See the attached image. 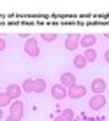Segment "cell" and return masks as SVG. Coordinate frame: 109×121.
<instances>
[{
	"mask_svg": "<svg viewBox=\"0 0 109 121\" xmlns=\"http://www.w3.org/2000/svg\"><path fill=\"white\" fill-rule=\"evenodd\" d=\"M4 49H5V40L0 37V51H4Z\"/></svg>",
	"mask_w": 109,
	"mask_h": 121,
	"instance_id": "ac0fdd59",
	"label": "cell"
},
{
	"mask_svg": "<svg viewBox=\"0 0 109 121\" xmlns=\"http://www.w3.org/2000/svg\"><path fill=\"white\" fill-rule=\"evenodd\" d=\"M7 121H21V119H18V118H14V116H7Z\"/></svg>",
	"mask_w": 109,
	"mask_h": 121,
	"instance_id": "d6986e66",
	"label": "cell"
},
{
	"mask_svg": "<svg viewBox=\"0 0 109 121\" xmlns=\"http://www.w3.org/2000/svg\"><path fill=\"white\" fill-rule=\"evenodd\" d=\"M95 42H97V37L91 35V33H88V35H81V40H79V44H81L83 48H86V49H90Z\"/></svg>",
	"mask_w": 109,
	"mask_h": 121,
	"instance_id": "9c48e42d",
	"label": "cell"
},
{
	"mask_svg": "<svg viewBox=\"0 0 109 121\" xmlns=\"http://www.w3.org/2000/svg\"><path fill=\"white\" fill-rule=\"evenodd\" d=\"M0 119H2V109H0Z\"/></svg>",
	"mask_w": 109,
	"mask_h": 121,
	"instance_id": "7402d4cb",
	"label": "cell"
},
{
	"mask_svg": "<svg viewBox=\"0 0 109 121\" xmlns=\"http://www.w3.org/2000/svg\"><path fill=\"white\" fill-rule=\"evenodd\" d=\"M51 95H53V98L62 100V98L67 97V88H64L62 84H54L53 88H51Z\"/></svg>",
	"mask_w": 109,
	"mask_h": 121,
	"instance_id": "ba28073f",
	"label": "cell"
},
{
	"mask_svg": "<svg viewBox=\"0 0 109 121\" xmlns=\"http://www.w3.org/2000/svg\"><path fill=\"white\" fill-rule=\"evenodd\" d=\"M41 39L46 40V42H54V40H56V33H42Z\"/></svg>",
	"mask_w": 109,
	"mask_h": 121,
	"instance_id": "2e32d148",
	"label": "cell"
},
{
	"mask_svg": "<svg viewBox=\"0 0 109 121\" xmlns=\"http://www.w3.org/2000/svg\"><path fill=\"white\" fill-rule=\"evenodd\" d=\"M83 56H85L86 61H95V60H97V51L90 48V49H86V51L83 53Z\"/></svg>",
	"mask_w": 109,
	"mask_h": 121,
	"instance_id": "5bb4252c",
	"label": "cell"
},
{
	"mask_svg": "<svg viewBox=\"0 0 109 121\" xmlns=\"http://www.w3.org/2000/svg\"><path fill=\"white\" fill-rule=\"evenodd\" d=\"M7 95H9V97L11 98H14V100H18L19 98V95H21V86H18V84H9V86H7Z\"/></svg>",
	"mask_w": 109,
	"mask_h": 121,
	"instance_id": "30bf717a",
	"label": "cell"
},
{
	"mask_svg": "<svg viewBox=\"0 0 109 121\" xmlns=\"http://www.w3.org/2000/svg\"><path fill=\"white\" fill-rule=\"evenodd\" d=\"M60 84L64 86V88H67V90H70L72 86H76V76H74L72 72H64L62 74V77H60Z\"/></svg>",
	"mask_w": 109,
	"mask_h": 121,
	"instance_id": "7a4b0ae2",
	"label": "cell"
},
{
	"mask_svg": "<svg viewBox=\"0 0 109 121\" xmlns=\"http://www.w3.org/2000/svg\"><path fill=\"white\" fill-rule=\"evenodd\" d=\"M79 40H81V35H79V33H70L65 39V48L69 49V51H74L79 46Z\"/></svg>",
	"mask_w": 109,
	"mask_h": 121,
	"instance_id": "277c9868",
	"label": "cell"
},
{
	"mask_svg": "<svg viewBox=\"0 0 109 121\" xmlns=\"http://www.w3.org/2000/svg\"><path fill=\"white\" fill-rule=\"evenodd\" d=\"M86 63H88V61L85 60V56H83V55L74 56V67H76V69H85Z\"/></svg>",
	"mask_w": 109,
	"mask_h": 121,
	"instance_id": "7c38bea8",
	"label": "cell"
},
{
	"mask_svg": "<svg viewBox=\"0 0 109 121\" xmlns=\"http://www.w3.org/2000/svg\"><path fill=\"white\" fill-rule=\"evenodd\" d=\"M11 97H9V95H7V91H5V93H0V107H5V105H9V104H11Z\"/></svg>",
	"mask_w": 109,
	"mask_h": 121,
	"instance_id": "9a60e30c",
	"label": "cell"
},
{
	"mask_svg": "<svg viewBox=\"0 0 109 121\" xmlns=\"http://www.w3.org/2000/svg\"><path fill=\"white\" fill-rule=\"evenodd\" d=\"M104 90H106V81L104 79H93L91 81V91L95 95H102Z\"/></svg>",
	"mask_w": 109,
	"mask_h": 121,
	"instance_id": "52a82bcc",
	"label": "cell"
},
{
	"mask_svg": "<svg viewBox=\"0 0 109 121\" xmlns=\"http://www.w3.org/2000/svg\"><path fill=\"white\" fill-rule=\"evenodd\" d=\"M23 111H25V105L19 102V100L12 102V105H11V116H14V118L21 119V118H23Z\"/></svg>",
	"mask_w": 109,
	"mask_h": 121,
	"instance_id": "8992f818",
	"label": "cell"
},
{
	"mask_svg": "<svg viewBox=\"0 0 109 121\" xmlns=\"http://www.w3.org/2000/svg\"><path fill=\"white\" fill-rule=\"evenodd\" d=\"M106 61H107V63H109V49H107V51H106Z\"/></svg>",
	"mask_w": 109,
	"mask_h": 121,
	"instance_id": "44dd1931",
	"label": "cell"
},
{
	"mask_svg": "<svg viewBox=\"0 0 109 121\" xmlns=\"http://www.w3.org/2000/svg\"><path fill=\"white\" fill-rule=\"evenodd\" d=\"M44 90H46L44 79H33V93H42Z\"/></svg>",
	"mask_w": 109,
	"mask_h": 121,
	"instance_id": "8fae6325",
	"label": "cell"
},
{
	"mask_svg": "<svg viewBox=\"0 0 109 121\" xmlns=\"http://www.w3.org/2000/svg\"><path fill=\"white\" fill-rule=\"evenodd\" d=\"M62 116H64L67 121H70V119L74 118V111H72V109H65L64 112H62Z\"/></svg>",
	"mask_w": 109,
	"mask_h": 121,
	"instance_id": "e0dca14e",
	"label": "cell"
},
{
	"mask_svg": "<svg viewBox=\"0 0 109 121\" xmlns=\"http://www.w3.org/2000/svg\"><path fill=\"white\" fill-rule=\"evenodd\" d=\"M54 121H67V119H65V118H64V116H62V114H58L56 118H54Z\"/></svg>",
	"mask_w": 109,
	"mask_h": 121,
	"instance_id": "ffe728a7",
	"label": "cell"
},
{
	"mask_svg": "<svg viewBox=\"0 0 109 121\" xmlns=\"http://www.w3.org/2000/svg\"><path fill=\"white\" fill-rule=\"evenodd\" d=\"M25 53H27L28 56H32V58L39 56L41 49H39V44H37V39H33V37L27 39V44H25Z\"/></svg>",
	"mask_w": 109,
	"mask_h": 121,
	"instance_id": "6da1fadb",
	"label": "cell"
},
{
	"mask_svg": "<svg viewBox=\"0 0 109 121\" xmlns=\"http://www.w3.org/2000/svg\"><path fill=\"white\" fill-rule=\"evenodd\" d=\"M86 95V88L85 86H72L70 90H67V97H70V98H81V97H85Z\"/></svg>",
	"mask_w": 109,
	"mask_h": 121,
	"instance_id": "5b68a950",
	"label": "cell"
},
{
	"mask_svg": "<svg viewBox=\"0 0 109 121\" xmlns=\"http://www.w3.org/2000/svg\"><path fill=\"white\" fill-rule=\"evenodd\" d=\"M21 90L25 93H33V79H25L21 84Z\"/></svg>",
	"mask_w": 109,
	"mask_h": 121,
	"instance_id": "4fadbf2b",
	"label": "cell"
},
{
	"mask_svg": "<svg viewBox=\"0 0 109 121\" xmlns=\"http://www.w3.org/2000/svg\"><path fill=\"white\" fill-rule=\"evenodd\" d=\"M88 105H90L93 111H100L104 105H106V97H104V95H95V97L90 98Z\"/></svg>",
	"mask_w": 109,
	"mask_h": 121,
	"instance_id": "3957f363",
	"label": "cell"
}]
</instances>
